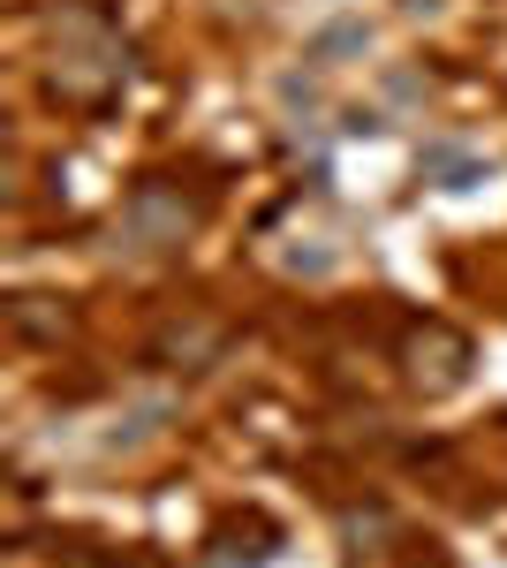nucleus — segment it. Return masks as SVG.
Returning a JSON list of instances; mask_svg holds the SVG:
<instances>
[{"label": "nucleus", "instance_id": "obj_1", "mask_svg": "<svg viewBox=\"0 0 507 568\" xmlns=\"http://www.w3.org/2000/svg\"><path fill=\"white\" fill-rule=\"evenodd\" d=\"M348 45H364V23H341V31H326V39H318V53H348Z\"/></svg>", "mask_w": 507, "mask_h": 568}]
</instances>
